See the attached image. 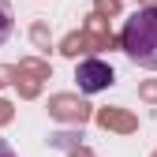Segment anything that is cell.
I'll list each match as a JSON object with an SVG mask.
<instances>
[{
	"mask_svg": "<svg viewBox=\"0 0 157 157\" xmlns=\"http://www.w3.org/2000/svg\"><path fill=\"white\" fill-rule=\"evenodd\" d=\"M15 75L19 78H37V82H45V78H52V64L45 60V56H23V60L15 64Z\"/></svg>",
	"mask_w": 157,
	"mask_h": 157,
	"instance_id": "7",
	"label": "cell"
},
{
	"mask_svg": "<svg viewBox=\"0 0 157 157\" xmlns=\"http://www.w3.org/2000/svg\"><path fill=\"white\" fill-rule=\"evenodd\" d=\"M41 90H45V82H37V78H19L15 75V94L23 97V101H37Z\"/></svg>",
	"mask_w": 157,
	"mask_h": 157,
	"instance_id": "10",
	"label": "cell"
},
{
	"mask_svg": "<svg viewBox=\"0 0 157 157\" xmlns=\"http://www.w3.org/2000/svg\"><path fill=\"white\" fill-rule=\"evenodd\" d=\"M75 82H78V94H101V90H109L116 82V71L101 56H86L75 67Z\"/></svg>",
	"mask_w": 157,
	"mask_h": 157,
	"instance_id": "3",
	"label": "cell"
},
{
	"mask_svg": "<svg viewBox=\"0 0 157 157\" xmlns=\"http://www.w3.org/2000/svg\"><path fill=\"white\" fill-rule=\"evenodd\" d=\"M15 120V105L8 101V97H0V127H8Z\"/></svg>",
	"mask_w": 157,
	"mask_h": 157,
	"instance_id": "14",
	"label": "cell"
},
{
	"mask_svg": "<svg viewBox=\"0 0 157 157\" xmlns=\"http://www.w3.org/2000/svg\"><path fill=\"white\" fill-rule=\"evenodd\" d=\"M120 49L127 52L131 64L157 71V8H139L124 19Z\"/></svg>",
	"mask_w": 157,
	"mask_h": 157,
	"instance_id": "1",
	"label": "cell"
},
{
	"mask_svg": "<svg viewBox=\"0 0 157 157\" xmlns=\"http://www.w3.org/2000/svg\"><path fill=\"white\" fill-rule=\"evenodd\" d=\"M15 30V11H11V0H0V45L11 37Z\"/></svg>",
	"mask_w": 157,
	"mask_h": 157,
	"instance_id": "11",
	"label": "cell"
},
{
	"mask_svg": "<svg viewBox=\"0 0 157 157\" xmlns=\"http://www.w3.org/2000/svg\"><path fill=\"white\" fill-rule=\"evenodd\" d=\"M30 45L37 49V56H45V52L52 49V30H49V23H45V19L30 23Z\"/></svg>",
	"mask_w": 157,
	"mask_h": 157,
	"instance_id": "9",
	"label": "cell"
},
{
	"mask_svg": "<svg viewBox=\"0 0 157 157\" xmlns=\"http://www.w3.org/2000/svg\"><path fill=\"white\" fill-rule=\"evenodd\" d=\"M15 86V64H0V90Z\"/></svg>",
	"mask_w": 157,
	"mask_h": 157,
	"instance_id": "15",
	"label": "cell"
},
{
	"mask_svg": "<svg viewBox=\"0 0 157 157\" xmlns=\"http://www.w3.org/2000/svg\"><path fill=\"white\" fill-rule=\"evenodd\" d=\"M82 139H86V135H82V127H64V131H52V135H49V150H64V153H71V150H78V146H86Z\"/></svg>",
	"mask_w": 157,
	"mask_h": 157,
	"instance_id": "8",
	"label": "cell"
},
{
	"mask_svg": "<svg viewBox=\"0 0 157 157\" xmlns=\"http://www.w3.org/2000/svg\"><path fill=\"white\" fill-rule=\"evenodd\" d=\"M94 124L101 131H112V135H135L139 131V116L124 105H101V109H94Z\"/></svg>",
	"mask_w": 157,
	"mask_h": 157,
	"instance_id": "4",
	"label": "cell"
},
{
	"mask_svg": "<svg viewBox=\"0 0 157 157\" xmlns=\"http://www.w3.org/2000/svg\"><path fill=\"white\" fill-rule=\"evenodd\" d=\"M150 157H157V150H153V153H150Z\"/></svg>",
	"mask_w": 157,
	"mask_h": 157,
	"instance_id": "18",
	"label": "cell"
},
{
	"mask_svg": "<svg viewBox=\"0 0 157 157\" xmlns=\"http://www.w3.org/2000/svg\"><path fill=\"white\" fill-rule=\"evenodd\" d=\"M0 157H19V153H15V150H11V146L4 142V139H0Z\"/></svg>",
	"mask_w": 157,
	"mask_h": 157,
	"instance_id": "17",
	"label": "cell"
},
{
	"mask_svg": "<svg viewBox=\"0 0 157 157\" xmlns=\"http://www.w3.org/2000/svg\"><path fill=\"white\" fill-rule=\"evenodd\" d=\"M139 101L157 105V78H142V82H139Z\"/></svg>",
	"mask_w": 157,
	"mask_h": 157,
	"instance_id": "13",
	"label": "cell"
},
{
	"mask_svg": "<svg viewBox=\"0 0 157 157\" xmlns=\"http://www.w3.org/2000/svg\"><path fill=\"white\" fill-rule=\"evenodd\" d=\"M82 30L90 34V41H94V52H105V49H120V37L112 34V26H109V19H101L97 11H90V15H86V23H82Z\"/></svg>",
	"mask_w": 157,
	"mask_h": 157,
	"instance_id": "5",
	"label": "cell"
},
{
	"mask_svg": "<svg viewBox=\"0 0 157 157\" xmlns=\"http://www.w3.org/2000/svg\"><path fill=\"white\" fill-rule=\"evenodd\" d=\"M67 157H97V153H94V150H90V146H78V150H71V153H67Z\"/></svg>",
	"mask_w": 157,
	"mask_h": 157,
	"instance_id": "16",
	"label": "cell"
},
{
	"mask_svg": "<svg viewBox=\"0 0 157 157\" xmlns=\"http://www.w3.org/2000/svg\"><path fill=\"white\" fill-rule=\"evenodd\" d=\"M56 49H60V56H67V60H78V56L86 60V56L94 52V41H90L86 30H71V34L60 37V45H56Z\"/></svg>",
	"mask_w": 157,
	"mask_h": 157,
	"instance_id": "6",
	"label": "cell"
},
{
	"mask_svg": "<svg viewBox=\"0 0 157 157\" xmlns=\"http://www.w3.org/2000/svg\"><path fill=\"white\" fill-rule=\"evenodd\" d=\"M94 11L101 15V19H109V23H112V19L124 11V0H94Z\"/></svg>",
	"mask_w": 157,
	"mask_h": 157,
	"instance_id": "12",
	"label": "cell"
},
{
	"mask_svg": "<svg viewBox=\"0 0 157 157\" xmlns=\"http://www.w3.org/2000/svg\"><path fill=\"white\" fill-rule=\"evenodd\" d=\"M49 116L52 120H60V124H67V127H82L86 120H94V105L86 101L82 94H52L49 97Z\"/></svg>",
	"mask_w": 157,
	"mask_h": 157,
	"instance_id": "2",
	"label": "cell"
}]
</instances>
